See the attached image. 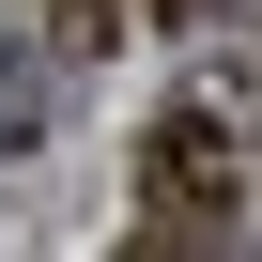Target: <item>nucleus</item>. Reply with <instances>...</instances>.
Wrapping results in <instances>:
<instances>
[{
    "label": "nucleus",
    "instance_id": "1",
    "mask_svg": "<svg viewBox=\"0 0 262 262\" xmlns=\"http://www.w3.org/2000/svg\"><path fill=\"white\" fill-rule=\"evenodd\" d=\"M262 201V77L216 62L201 93L155 108V139H139V216H185V231H247Z\"/></svg>",
    "mask_w": 262,
    "mask_h": 262
},
{
    "label": "nucleus",
    "instance_id": "2",
    "mask_svg": "<svg viewBox=\"0 0 262 262\" xmlns=\"http://www.w3.org/2000/svg\"><path fill=\"white\" fill-rule=\"evenodd\" d=\"M108 262H231V231H185V216H139Z\"/></svg>",
    "mask_w": 262,
    "mask_h": 262
}]
</instances>
